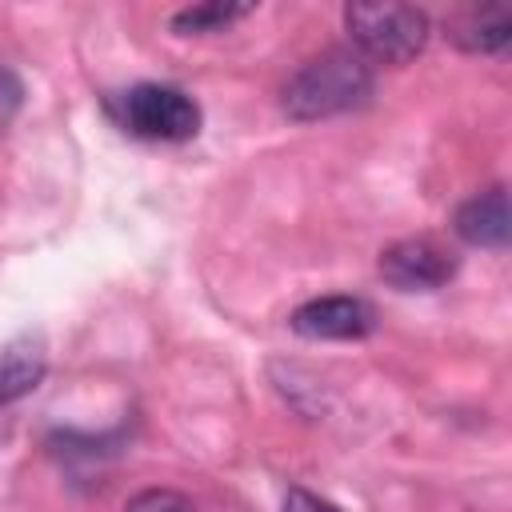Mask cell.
I'll return each mask as SVG.
<instances>
[{"instance_id": "5b68a950", "label": "cell", "mask_w": 512, "mask_h": 512, "mask_svg": "<svg viewBox=\"0 0 512 512\" xmlns=\"http://www.w3.org/2000/svg\"><path fill=\"white\" fill-rule=\"evenodd\" d=\"M304 340H360L376 328V308L360 296H316L288 316Z\"/></svg>"}, {"instance_id": "6da1fadb", "label": "cell", "mask_w": 512, "mask_h": 512, "mask_svg": "<svg viewBox=\"0 0 512 512\" xmlns=\"http://www.w3.org/2000/svg\"><path fill=\"white\" fill-rule=\"evenodd\" d=\"M368 96L372 68L352 48H328L284 84V112L292 120H324L360 108Z\"/></svg>"}, {"instance_id": "9c48e42d", "label": "cell", "mask_w": 512, "mask_h": 512, "mask_svg": "<svg viewBox=\"0 0 512 512\" xmlns=\"http://www.w3.org/2000/svg\"><path fill=\"white\" fill-rule=\"evenodd\" d=\"M252 12V4H192V8H180L172 16V32L176 36H208V32H224L228 24L244 20Z\"/></svg>"}, {"instance_id": "52a82bcc", "label": "cell", "mask_w": 512, "mask_h": 512, "mask_svg": "<svg viewBox=\"0 0 512 512\" xmlns=\"http://www.w3.org/2000/svg\"><path fill=\"white\" fill-rule=\"evenodd\" d=\"M456 236L472 248H504L508 236H512V220H508V192L504 184L488 188V192H476L472 200H464L456 208V220H452Z\"/></svg>"}, {"instance_id": "30bf717a", "label": "cell", "mask_w": 512, "mask_h": 512, "mask_svg": "<svg viewBox=\"0 0 512 512\" xmlns=\"http://www.w3.org/2000/svg\"><path fill=\"white\" fill-rule=\"evenodd\" d=\"M124 512H200L184 492H172V488H144L136 492Z\"/></svg>"}, {"instance_id": "8fae6325", "label": "cell", "mask_w": 512, "mask_h": 512, "mask_svg": "<svg viewBox=\"0 0 512 512\" xmlns=\"http://www.w3.org/2000/svg\"><path fill=\"white\" fill-rule=\"evenodd\" d=\"M280 512H340L336 504H328V500H320L316 492H308V488H288V496H284V508Z\"/></svg>"}, {"instance_id": "8992f818", "label": "cell", "mask_w": 512, "mask_h": 512, "mask_svg": "<svg viewBox=\"0 0 512 512\" xmlns=\"http://www.w3.org/2000/svg\"><path fill=\"white\" fill-rule=\"evenodd\" d=\"M48 372V344L40 332H20L0 348V408L40 388Z\"/></svg>"}, {"instance_id": "7a4b0ae2", "label": "cell", "mask_w": 512, "mask_h": 512, "mask_svg": "<svg viewBox=\"0 0 512 512\" xmlns=\"http://www.w3.org/2000/svg\"><path fill=\"white\" fill-rule=\"evenodd\" d=\"M344 28L352 36V52L372 68H400L416 60L428 44V16L412 4H348Z\"/></svg>"}, {"instance_id": "3957f363", "label": "cell", "mask_w": 512, "mask_h": 512, "mask_svg": "<svg viewBox=\"0 0 512 512\" xmlns=\"http://www.w3.org/2000/svg\"><path fill=\"white\" fill-rule=\"evenodd\" d=\"M108 116L136 140L180 144L200 132V108L184 88L172 84H132L108 96Z\"/></svg>"}, {"instance_id": "ba28073f", "label": "cell", "mask_w": 512, "mask_h": 512, "mask_svg": "<svg viewBox=\"0 0 512 512\" xmlns=\"http://www.w3.org/2000/svg\"><path fill=\"white\" fill-rule=\"evenodd\" d=\"M452 44H460L464 52H500L512 40V16L508 8L492 4V8H468L448 24Z\"/></svg>"}, {"instance_id": "277c9868", "label": "cell", "mask_w": 512, "mask_h": 512, "mask_svg": "<svg viewBox=\"0 0 512 512\" xmlns=\"http://www.w3.org/2000/svg\"><path fill=\"white\" fill-rule=\"evenodd\" d=\"M452 272H456V256L428 236H408L380 252V276L400 292H432L448 284Z\"/></svg>"}]
</instances>
